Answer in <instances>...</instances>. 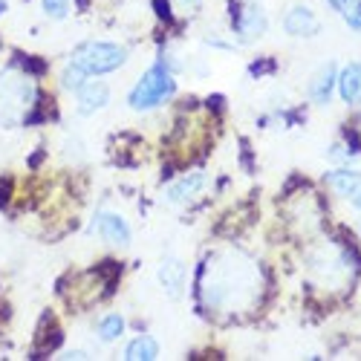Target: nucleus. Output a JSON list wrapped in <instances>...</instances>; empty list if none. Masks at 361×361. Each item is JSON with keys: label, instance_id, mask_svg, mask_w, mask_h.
Returning a JSON list of instances; mask_svg holds the SVG:
<instances>
[{"label": "nucleus", "instance_id": "1", "mask_svg": "<svg viewBox=\"0 0 361 361\" xmlns=\"http://www.w3.org/2000/svg\"><path fill=\"white\" fill-rule=\"evenodd\" d=\"M266 292L260 263L243 249H217L205 257L200 272V300L214 315H246Z\"/></svg>", "mask_w": 361, "mask_h": 361}, {"label": "nucleus", "instance_id": "2", "mask_svg": "<svg viewBox=\"0 0 361 361\" xmlns=\"http://www.w3.org/2000/svg\"><path fill=\"white\" fill-rule=\"evenodd\" d=\"M355 272H358L355 255L347 246L333 243V240L312 246L307 255V275L324 292H347L350 283L355 281Z\"/></svg>", "mask_w": 361, "mask_h": 361}, {"label": "nucleus", "instance_id": "3", "mask_svg": "<svg viewBox=\"0 0 361 361\" xmlns=\"http://www.w3.org/2000/svg\"><path fill=\"white\" fill-rule=\"evenodd\" d=\"M35 102H38V84L32 75L23 73L20 67L0 70V125L9 128L23 125Z\"/></svg>", "mask_w": 361, "mask_h": 361}, {"label": "nucleus", "instance_id": "4", "mask_svg": "<svg viewBox=\"0 0 361 361\" xmlns=\"http://www.w3.org/2000/svg\"><path fill=\"white\" fill-rule=\"evenodd\" d=\"M173 90H176V84H173V75H171L168 64L165 61H157L154 67H147V73L130 90L128 104H130V110L147 113V110L159 107L162 102H168L173 96Z\"/></svg>", "mask_w": 361, "mask_h": 361}, {"label": "nucleus", "instance_id": "5", "mask_svg": "<svg viewBox=\"0 0 361 361\" xmlns=\"http://www.w3.org/2000/svg\"><path fill=\"white\" fill-rule=\"evenodd\" d=\"M73 64L87 78L107 75V73H116L128 64V49L122 44H113V41H90L75 52Z\"/></svg>", "mask_w": 361, "mask_h": 361}, {"label": "nucleus", "instance_id": "6", "mask_svg": "<svg viewBox=\"0 0 361 361\" xmlns=\"http://www.w3.org/2000/svg\"><path fill=\"white\" fill-rule=\"evenodd\" d=\"M286 220L295 226L298 234H315L324 223L321 202L312 191H298L286 205Z\"/></svg>", "mask_w": 361, "mask_h": 361}, {"label": "nucleus", "instance_id": "7", "mask_svg": "<svg viewBox=\"0 0 361 361\" xmlns=\"http://www.w3.org/2000/svg\"><path fill=\"white\" fill-rule=\"evenodd\" d=\"M269 29V18H266V9L260 4H243L237 9V18H234V32L243 44H252V41H260Z\"/></svg>", "mask_w": 361, "mask_h": 361}, {"label": "nucleus", "instance_id": "8", "mask_svg": "<svg viewBox=\"0 0 361 361\" xmlns=\"http://www.w3.org/2000/svg\"><path fill=\"white\" fill-rule=\"evenodd\" d=\"M90 231L99 234L102 240H107V243L113 246H128L130 243V226L122 214H116V212H99L93 217V223H90Z\"/></svg>", "mask_w": 361, "mask_h": 361}, {"label": "nucleus", "instance_id": "9", "mask_svg": "<svg viewBox=\"0 0 361 361\" xmlns=\"http://www.w3.org/2000/svg\"><path fill=\"white\" fill-rule=\"evenodd\" d=\"M110 104V87L104 81H84L75 90V110L81 116H96Z\"/></svg>", "mask_w": 361, "mask_h": 361}, {"label": "nucleus", "instance_id": "10", "mask_svg": "<svg viewBox=\"0 0 361 361\" xmlns=\"http://www.w3.org/2000/svg\"><path fill=\"white\" fill-rule=\"evenodd\" d=\"M283 29L292 38H315L321 32V20L310 6H292L283 15Z\"/></svg>", "mask_w": 361, "mask_h": 361}, {"label": "nucleus", "instance_id": "11", "mask_svg": "<svg viewBox=\"0 0 361 361\" xmlns=\"http://www.w3.org/2000/svg\"><path fill=\"white\" fill-rule=\"evenodd\" d=\"M208 185V176L202 171H191L185 176H179L176 183L168 188V202H176V205H185V202H194Z\"/></svg>", "mask_w": 361, "mask_h": 361}, {"label": "nucleus", "instance_id": "12", "mask_svg": "<svg viewBox=\"0 0 361 361\" xmlns=\"http://www.w3.org/2000/svg\"><path fill=\"white\" fill-rule=\"evenodd\" d=\"M159 283H162V289L171 298H179V292H183V286H185V266H183V260L165 257L159 263Z\"/></svg>", "mask_w": 361, "mask_h": 361}, {"label": "nucleus", "instance_id": "13", "mask_svg": "<svg viewBox=\"0 0 361 361\" xmlns=\"http://www.w3.org/2000/svg\"><path fill=\"white\" fill-rule=\"evenodd\" d=\"M338 96L347 102V104H361V64L353 61L347 64L341 73H338Z\"/></svg>", "mask_w": 361, "mask_h": 361}, {"label": "nucleus", "instance_id": "14", "mask_svg": "<svg viewBox=\"0 0 361 361\" xmlns=\"http://www.w3.org/2000/svg\"><path fill=\"white\" fill-rule=\"evenodd\" d=\"M336 81H338L336 64H324V67L312 75V81H310V96H312V102H315V104H326L329 96H333V90H336Z\"/></svg>", "mask_w": 361, "mask_h": 361}, {"label": "nucleus", "instance_id": "15", "mask_svg": "<svg viewBox=\"0 0 361 361\" xmlns=\"http://www.w3.org/2000/svg\"><path fill=\"white\" fill-rule=\"evenodd\" d=\"M326 185L333 188L338 197L344 200H353L361 188V173L353 171V168H338V171H329L326 173Z\"/></svg>", "mask_w": 361, "mask_h": 361}, {"label": "nucleus", "instance_id": "16", "mask_svg": "<svg viewBox=\"0 0 361 361\" xmlns=\"http://www.w3.org/2000/svg\"><path fill=\"white\" fill-rule=\"evenodd\" d=\"M125 358H128V361H154V358H159V344H157V338H150V336L133 338V341L128 344V350H125Z\"/></svg>", "mask_w": 361, "mask_h": 361}, {"label": "nucleus", "instance_id": "17", "mask_svg": "<svg viewBox=\"0 0 361 361\" xmlns=\"http://www.w3.org/2000/svg\"><path fill=\"white\" fill-rule=\"evenodd\" d=\"M96 333H99L102 341H116V338H122V333H125V315H118V312L104 315V318L96 324Z\"/></svg>", "mask_w": 361, "mask_h": 361}, {"label": "nucleus", "instance_id": "18", "mask_svg": "<svg viewBox=\"0 0 361 361\" xmlns=\"http://www.w3.org/2000/svg\"><path fill=\"white\" fill-rule=\"evenodd\" d=\"M329 6H333L353 29L361 32V0H329Z\"/></svg>", "mask_w": 361, "mask_h": 361}, {"label": "nucleus", "instance_id": "19", "mask_svg": "<svg viewBox=\"0 0 361 361\" xmlns=\"http://www.w3.org/2000/svg\"><path fill=\"white\" fill-rule=\"evenodd\" d=\"M168 6L173 12V18H191V15L200 12L202 0H168Z\"/></svg>", "mask_w": 361, "mask_h": 361}, {"label": "nucleus", "instance_id": "20", "mask_svg": "<svg viewBox=\"0 0 361 361\" xmlns=\"http://www.w3.org/2000/svg\"><path fill=\"white\" fill-rule=\"evenodd\" d=\"M84 81H87V75H84V73H81V70H78V67L70 61V67H67V70H64V75H61L64 90H70V93H75V90H78Z\"/></svg>", "mask_w": 361, "mask_h": 361}, {"label": "nucleus", "instance_id": "21", "mask_svg": "<svg viewBox=\"0 0 361 361\" xmlns=\"http://www.w3.org/2000/svg\"><path fill=\"white\" fill-rule=\"evenodd\" d=\"M41 4H44V12L49 18H55V20H61V18L70 15V0H41Z\"/></svg>", "mask_w": 361, "mask_h": 361}, {"label": "nucleus", "instance_id": "22", "mask_svg": "<svg viewBox=\"0 0 361 361\" xmlns=\"http://www.w3.org/2000/svg\"><path fill=\"white\" fill-rule=\"evenodd\" d=\"M67 358H90V355H87L84 350H70V353H67Z\"/></svg>", "mask_w": 361, "mask_h": 361}, {"label": "nucleus", "instance_id": "23", "mask_svg": "<svg viewBox=\"0 0 361 361\" xmlns=\"http://www.w3.org/2000/svg\"><path fill=\"white\" fill-rule=\"evenodd\" d=\"M353 205H355V208H358V212H361V188H358V194L353 197Z\"/></svg>", "mask_w": 361, "mask_h": 361}, {"label": "nucleus", "instance_id": "24", "mask_svg": "<svg viewBox=\"0 0 361 361\" xmlns=\"http://www.w3.org/2000/svg\"><path fill=\"white\" fill-rule=\"evenodd\" d=\"M6 12V0H0V15H4Z\"/></svg>", "mask_w": 361, "mask_h": 361}, {"label": "nucleus", "instance_id": "25", "mask_svg": "<svg viewBox=\"0 0 361 361\" xmlns=\"http://www.w3.org/2000/svg\"><path fill=\"white\" fill-rule=\"evenodd\" d=\"M358 128H361V122H358Z\"/></svg>", "mask_w": 361, "mask_h": 361}]
</instances>
